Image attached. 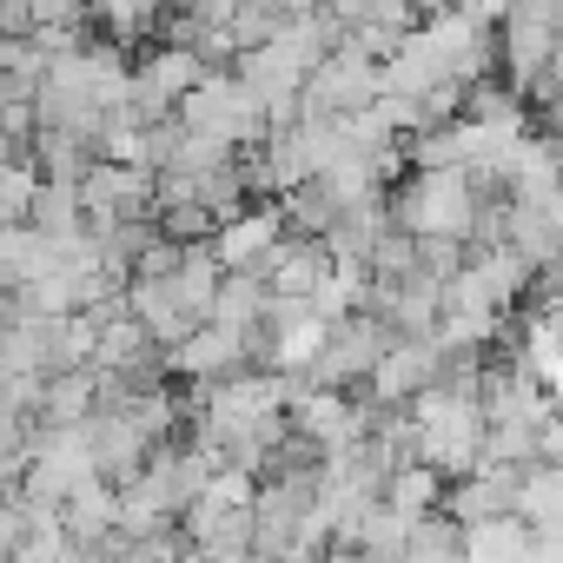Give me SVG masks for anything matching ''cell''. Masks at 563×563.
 Here are the masks:
<instances>
[{"mask_svg": "<svg viewBox=\"0 0 563 563\" xmlns=\"http://www.w3.org/2000/svg\"><path fill=\"white\" fill-rule=\"evenodd\" d=\"M332 272V258H325V245L319 239H278L272 245V258L258 265V278H265V292L272 299H292V306H306L312 292H319V278Z\"/></svg>", "mask_w": 563, "mask_h": 563, "instance_id": "obj_11", "label": "cell"}, {"mask_svg": "<svg viewBox=\"0 0 563 563\" xmlns=\"http://www.w3.org/2000/svg\"><path fill=\"white\" fill-rule=\"evenodd\" d=\"M444 352L424 339V345H411V339H391V352L378 358V372L365 378V391H358V405H372V411H405L411 398H424L431 385H444Z\"/></svg>", "mask_w": 563, "mask_h": 563, "instance_id": "obj_8", "label": "cell"}, {"mask_svg": "<svg viewBox=\"0 0 563 563\" xmlns=\"http://www.w3.org/2000/svg\"><path fill=\"white\" fill-rule=\"evenodd\" d=\"M378 504H391L398 517H411V523H424V517H444V477L438 471H424V464H398L391 477H385V497Z\"/></svg>", "mask_w": 563, "mask_h": 563, "instance_id": "obj_17", "label": "cell"}, {"mask_svg": "<svg viewBox=\"0 0 563 563\" xmlns=\"http://www.w3.org/2000/svg\"><path fill=\"white\" fill-rule=\"evenodd\" d=\"M484 199L490 192H477L471 173H405L391 186V232H405L411 245H424V239L471 245V225H477Z\"/></svg>", "mask_w": 563, "mask_h": 563, "instance_id": "obj_2", "label": "cell"}, {"mask_svg": "<svg viewBox=\"0 0 563 563\" xmlns=\"http://www.w3.org/2000/svg\"><path fill=\"white\" fill-rule=\"evenodd\" d=\"M206 325H219V332H232V339H258V332H265V278L225 272V286H219Z\"/></svg>", "mask_w": 563, "mask_h": 563, "instance_id": "obj_15", "label": "cell"}, {"mask_svg": "<svg viewBox=\"0 0 563 563\" xmlns=\"http://www.w3.org/2000/svg\"><path fill=\"white\" fill-rule=\"evenodd\" d=\"M41 517H47V504H27L21 490L0 504V563H14V550L34 537V523H41Z\"/></svg>", "mask_w": 563, "mask_h": 563, "instance_id": "obj_21", "label": "cell"}, {"mask_svg": "<svg viewBox=\"0 0 563 563\" xmlns=\"http://www.w3.org/2000/svg\"><path fill=\"white\" fill-rule=\"evenodd\" d=\"M219 286H225V272H219V258H212V245H179V272H173V292H179V306L206 325L212 319V299H219Z\"/></svg>", "mask_w": 563, "mask_h": 563, "instance_id": "obj_16", "label": "cell"}, {"mask_svg": "<svg viewBox=\"0 0 563 563\" xmlns=\"http://www.w3.org/2000/svg\"><path fill=\"white\" fill-rule=\"evenodd\" d=\"M41 199V166L21 153V159H0V225H27Z\"/></svg>", "mask_w": 563, "mask_h": 563, "instance_id": "obj_19", "label": "cell"}, {"mask_svg": "<svg viewBox=\"0 0 563 563\" xmlns=\"http://www.w3.org/2000/svg\"><path fill=\"white\" fill-rule=\"evenodd\" d=\"M186 133H206V140H219V146H232V153H252V146H265V107L239 87V74L232 67H206V80L179 100V113H173Z\"/></svg>", "mask_w": 563, "mask_h": 563, "instance_id": "obj_3", "label": "cell"}, {"mask_svg": "<svg viewBox=\"0 0 563 563\" xmlns=\"http://www.w3.org/2000/svg\"><path fill=\"white\" fill-rule=\"evenodd\" d=\"M87 418H100V378H93V372H60V378H47L41 411H34V431H80Z\"/></svg>", "mask_w": 563, "mask_h": 563, "instance_id": "obj_13", "label": "cell"}, {"mask_svg": "<svg viewBox=\"0 0 563 563\" xmlns=\"http://www.w3.org/2000/svg\"><path fill=\"white\" fill-rule=\"evenodd\" d=\"M405 563H457V523H451V517H424V523L411 530Z\"/></svg>", "mask_w": 563, "mask_h": 563, "instance_id": "obj_20", "label": "cell"}, {"mask_svg": "<svg viewBox=\"0 0 563 563\" xmlns=\"http://www.w3.org/2000/svg\"><path fill=\"white\" fill-rule=\"evenodd\" d=\"M550 325H556V339H563V306H556V312H550Z\"/></svg>", "mask_w": 563, "mask_h": 563, "instance_id": "obj_23", "label": "cell"}, {"mask_svg": "<svg viewBox=\"0 0 563 563\" xmlns=\"http://www.w3.org/2000/svg\"><path fill=\"white\" fill-rule=\"evenodd\" d=\"M278 239H286V212H278V199H258V206L219 219V232H212V258H219V272H245V278H258V265L272 258Z\"/></svg>", "mask_w": 563, "mask_h": 563, "instance_id": "obj_9", "label": "cell"}, {"mask_svg": "<svg viewBox=\"0 0 563 563\" xmlns=\"http://www.w3.org/2000/svg\"><path fill=\"white\" fill-rule=\"evenodd\" d=\"M385 352H391L385 319H378V312H352L345 325H332V339H325V352H319V365H312L306 385H319V391H352V398H358Z\"/></svg>", "mask_w": 563, "mask_h": 563, "instance_id": "obj_6", "label": "cell"}, {"mask_svg": "<svg viewBox=\"0 0 563 563\" xmlns=\"http://www.w3.org/2000/svg\"><path fill=\"white\" fill-rule=\"evenodd\" d=\"M0 339H8V325H0Z\"/></svg>", "mask_w": 563, "mask_h": 563, "instance_id": "obj_24", "label": "cell"}, {"mask_svg": "<svg viewBox=\"0 0 563 563\" xmlns=\"http://www.w3.org/2000/svg\"><path fill=\"white\" fill-rule=\"evenodd\" d=\"M166 372H179L186 385H225V378L252 372V339H232L219 325H199L179 352H166Z\"/></svg>", "mask_w": 563, "mask_h": 563, "instance_id": "obj_10", "label": "cell"}, {"mask_svg": "<svg viewBox=\"0 0 563 563\" xmlns=\"http://www.w3.org/2000/svg\"><path fill=\"white\" fill-rule=\"evenodd\" d=\"M199 80H206V67H199L192 54H179V47H166V41L140 47V60H133V120H140V126H166V120L179 113V100H186Z\"/></svg>", "mask_w": 563, "mask_h": 563, "instance_id": "obj_7", "label": "cell"}, {"mask_svg": "<svg viewBox=\"0 0 563 563\" xmlns=\"http://www.w3.org/2000/svg\"><path fill=\"white\" fill-rule=\"evenodd\" d=\"M517 477H523V471H497V464H477L471 477L444 484V517H451L457 530H471V523H490V517H510Z\"/></svg>", "mask_w": 563, "mask_h": 563, "instance_id": "obj_12", "label": "cell"}, {"mask_svg": "<svg viewBox=\"0 0 563 563\" xmlns=\"http://www.w3.org/2000/svg\"><path fill=\"white\" fill-rule=\"evenodd\" d=\"M537 464L563 471V411H550V418H543V431H537Z\"/></svg>", "mask_w": 563, "mask_h": 563, "instance_id": "obj_22", "label": "cell"}, {"mask_svg": "<svg viewBox=\"0 0 563 563\" xmlns=\"http://www.w3.org/2000/svg\"><path fill=\"white\" fill-rule=\"evenodd\" d=\"M378 100H385V67L365 60V54L345 41L339 54H325V60L312 67V80H306V93H299V113H306V120H345V113H365V107H378Z\"/></svg>", "mask_w": 563, "mask_h": 563, "instance_id": "obj_5", "label": "cell"}, {"mask_svg": "<svg viewBox=\"0 0 563 563\" xmlns=\"http://www.w3.org/2000/svg\"><path fill=\"white\" fill-rule=\"evenodd\" d=\"M405 411H411V431H418L411 464L438 471L444 484H457V477H471L484 464V405L477 398H457L451 385H431Z\"/></svg>", "mask_w": 563, "mask_h": 563, "instance_id": "obj_1", "label": "cell"}, {"mask_svg": "<svg viewBox=\"0 0 563 563\" xmlns=\"http://www.w3.org/2000/svg\"><path fill=\"white\" fill-rule=\"evenodd\" d=\"M510 517H523L530 530H563V471H550V464H530V471L517 477Z\"/></svg>", "mask_w": 563, "mask_h": 563, "instance_id": "obj_18", "label": "cell"}, {"mask_svg": "<svg viewBox=\"0 0 563 563\" xmlns=\"http://www.w3.org/2000/svg\"><path fill=\"white\" fill-rule=\"evenodd\" d=\"M556 34H563V8H556V0H530V8H504L497 14V74H504V87L523 107H530L537 80L550 74Z\"/></svg>", "mask_w": 563, "mask_h": 563, "instance_id": "obj_4", "label": "cell"}, {"mask_svg": "<svg viewBox=\"0 0 563 563\" xmlns=\"http://www.w3.org/2000/svg\"><path fill=\"white\" fill-rule=\"evenodd\" d=\"M457 563H530V523L490 517V523L457 530Z\"/></svg>", "mask_w": 563, "mask_h": 563, "instance_id": "obj_14", "label": "cell"}]
</instances>
